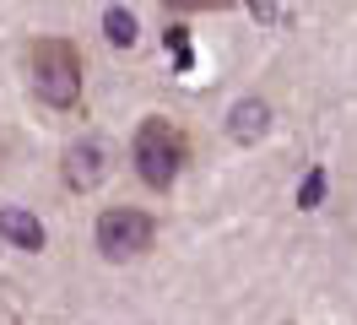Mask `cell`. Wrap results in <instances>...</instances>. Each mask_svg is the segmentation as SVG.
Wrapping results in <instances>:
<instances>
[{
    "label": "cell",
    "instance_id": "6da1fadb",
    "mask_svg": "<svg viewBox=\"0 0 357 325\" xmlns=\"http://www.w3.org/2000/svg\"><path fill=\"white\" fill-rule=\"evenodd\" d=\"M184 157H190V141H184V130L168 114L141 120V130H135V141H130V163H135L146 190H168L178 179V168H184Z\"/></svg>",
    "mask_w": 357,
    "mask_h": 325
},
{
    "label": "cell",
    "instance_id": "7a4b0ae2",
    "mask_svg": "<svg viewBox=\"0 0 357 325\" xmlns=\"http://www.w3.org/2000/svg\"><path fill=\"white\" fill-rule=\"evenodd\" d=\"M27 76H33V92L49 108L82 103V55H76L70 38H38L27 49Z\"/></svg>",
    "mask_w": 357,
    "mask_h": 325
},
{
    "label": "cell",
    "instance_id": "3957f363",
    "mask_svg": "<svg viewBox=\"0 0 357 325\" xmlns=\"http://www.w3.org/2000/svg\"><path fill=\"white\" fill-rule=\"evenodd\" d=\"M98 250H103V260H135L152 250L157 238V222L152 212H135V206H109V212L98 217Z\"/></svg>",
    "mask_w": 357,
    "mask_h": 325
},
{
    "label": "cell",
    "instance_id": "277c9868",
    "mask_svg": "<svg viewBox=\"0 0 357 325\" xmlns=\"http://www.w3.org/2000/svg\"><path fill=\"white\" fill-rule=\"evenodd\" d=\"M109 168H114V163H109V147L87 136V141H76V147L66 152V168H60V173H66L70 190H98V185L109 179Z\"/></svg>",
    "mask_w": 357,
    "mask_h": 325
},
{
    "label": "cell",
    "instance_id": "5b68a950",
    "mask_svg": "<svg viewBox=\"0 0 357 325\" xmlns=\"http://www.w3.org/2000/svg\"><path fill=\"white\" fill-rule=\"evenodd\" d=\"M0 238H6L11 250H27V255H38V250L49 244L44 222L27 212V206H0Z\"/></svg>",
    "mask_w": 357,
    "mask_h": 325
},
{
    "label": "cell",
    "instance_id": "8992f818",
    "mask_svg": "<svg viewBox=\"0 0 357 325\" xmlns=\"http://www.w3.org/2000/svg\"><path fill=\"white\" fill-rule=\"evenodd\" d=\"M266 130H271V103H266V98H238V103L227 108V136H233L238 147L260 141Z\"/></svg>",
    "mask_w": 357,
    "mask_h": 325
},
{
    "label": "cell",
    "instance_id": "52a82bcc",
    "mask_svg": "<svg viewBox=\"0 0 357 325\" xmlns=\"http://www.w3.org/2000/svg\"><path fill=\"white\" fill-rule=\"evenodd\" d=\"M103 38H109L114 49H130V43H135V17H130V6H109V11H103Z\"/></svg>",
    "mask_w": 357,
    "mask_h": 325
},
{
    "label": "cell",
    "instance_id": "ba28073f",
    "mask_svg": "<svg viewBox=\"0 0 357 325\" xmlns=\"http://www.w3.org/2000/svg\"><path fill=\"white\" fill-rule=\"evenodd\" d=\"M325 185H331V173H325V168H309V179L298 185V206H303V212H314V206L325 201Z\"/></svg>",
    "mask_w": 357,
    "mask_h": 325
}]
</instances>
